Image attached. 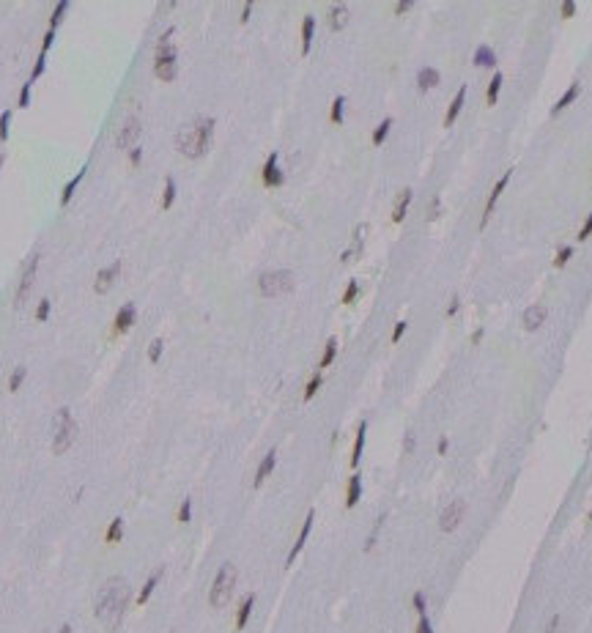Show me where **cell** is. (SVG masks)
Segmentation results:
<instances>
[{"label":"cell","mask_w":592,"mask_h":633,"mask_svg":"<svg viewBox=\"0 0 592 633\" xmlns=\"http://www.w3.org/2000/svg\"><path fill=\"white\" fill-rule=\"evenodd\" d=\"M173 200H175V181H173V175H167L165 179V192H162V208H170Z\"/></svg>","instance_id":"836d02e7"},{"label":"cell","mask_w":592,"mask_h":633,"mask_svg":"<svg viewBox=\"0 0 592 633\" xmlns=\"http://www.w3.org/2000/svg\"><path fill=\"white\" fill-rule=\"evenodd\" d=\"M579 93H581V85H579V83H573V85L567 88V91H565L562 96H559V102L554 104V107H551V115H557V113H562L565 107H570V104H573L576 99H579Z\"/></svg>","instance_id":"603a6c76"},{"label":"cell","mask_w":592,"mask_h":633,"mask_svg":"<svg viewBox=\"0 0 592 633\" xmlns=\"http://www.w3.org/2000/svg\"><path fill=\"white\" fill-rule=\"evenodd\" d=\"M55 44V30H47L44 33V42H42V55H47V50Z\"/></svg>","instance_id":"f5cc1de1"},{"label":"cell","mask_w":592,"mask_h":633,"mask_svg":"<svg viewBox=\"0 0 592 633\" xmlns=\"http://www.w3.org/2000/svg\"><path fill=\"white\" fill-rule=\"evenodd\" d=\"M439 208H442V200L433 197V200H430V208H428V220H436L439 217Z\"/></svg>","instance_id":"db71d44e"},{"label":"cell","mask_w":592,"mask_h":633,"mask_svg":"<svg viewBox=\"0 0 592 633\" xmlns=\"http://www.w3.org/2000/svg\"><path fill=\"white\" fill-rule=\"evenodd\" d=\"M592 236V214L587 220H584V225H581V230H579V242H584V239H589Z\"/></svg>","instance_id":"f907efd6"},{"label":"cell","mask_w":592,"mask_h":633,"mask_svg":"<svg viewBox=\"0 0 592 633\" xmlns=\"http://www.w3.org/2000/svg\"><path fill=\"white\" fill-rule=\"evenodd\" d=\"M0 167H3V156H0Z\"/></svg>","instance_id":"003e7915"},{"label":"cell","mask_w":592,"mask_h":633,"mask_svg":"<svg viewBox=\"0 0 592 633\" xmlns=\"http://www.w3.org/2000/svg\"><path fill=\"white\" fill-rule=\"evenodd\" d=\"M44 69H47V61H44V55H38V61H36V66H33V71H30V83L33 80H38L44 74Z\"/></svg>","instance_id":"c3c4849f"},{"label":"cell","mask_w":592,"mask_h":633,"mask_svg":"<svg viewBox=\"0 0 592 633\" xmlns=\"http://www.w3.org/2000/svg\"><path fill=\"white\" fill-rule=\"evenodd\" d=\"M483 329H475V332H471V346H480V340H483Z\"/></svg>","instance_id":"be15d7a7"},{"label":"cell","mask_w":592,"mask_h":633,"mask_svg":"<svg viewBox=\"0 0 592 633\" xmlns=\"http://www.w3.org/2000/svg\"><path fill=\"white\" fill-rule=\"evenodd\" d=\"M83 175H85V167H83V170H80V173H77V175H74V179H71V181H66V187H63V192H61V206H66L69 200L74 197V189L80 187V181H83Z\"/></svg>","instance_id":"4dcf8cb0"},{"label":"cell","mask_w":592,"mask_h":633,"mask_svg":"<svg viewBox=\"0 0 592 633\" xmlns=\"http://www.w3.org/2000/svg\"><path fill=\"white\" fill-rule=\"evenodd\" d=\"M77 422H74V417H71V411L69 408H61L58 414H55V420H52V452L55 455H61V452H66L71 444H74V439H77Z\"/></svg>","instance_id":"277c9868"},{"label":"cell","mask_w":592,"mask_h":633,"mask_svg":"<svg viewBox=\"0 0 592 633\" xmlns=\"http://www.w3.org/2000/svg\"><path fill=\"white\" fill-rule=\"evenodd\" d=\"M118 271H121V261H115L113 266H107V269H102L99 274H96V283H93V288H96V293H105L110 285H113V280L118 277Z\"/></svg>","instance_id":"e0dca14e"},{"label":"cell","mask_w":592,"mask_h":633,"mask_svg":"<svg viewBox=\"0 0 592 633\" xmlns=\"http://www.w3.org/2000/svg\"><path fill=\"white\" fill-rule=\"evenodd\" d=\"M475 66H497V55H494V50L491 47H485V44H480L477 50H475Z\"/></svg>","instance_id":"4316f807"},{"label":"cell","mask_w":592,"mask_h":633,"mask_svg":"<svg viewBox=\"0 0 592 633\" xmlns=\"http://www.w3.org/2000/svg\"><path fill=\"white\" fill-rule=\"evenodd\" d=\"M576 9H579V6H576L573 0H565V3L559 6V14H562V19H570V17H576Z\"/></svg>","instance_id":"bcb514c9"},{"label":"cell","mask_w":592,"mask_h":633,"mask_svg":"<svg viewBox=\"0 0 592 633\" xmlns=\"http://www.w3.org/2000/svg\"><path fill=\"white\" fill-rule=\"evenodd\" d=\"M447 450H450V439L442 436V439H439V444H436V452H439V455H444Z\"/></svg>","instance_id":"680465c9"},{"label":"cell","mask_w":592,"mask_h":633,"mask_svg":"<svg viewBox=\"0 0 592 633\" xmlns=\"http://www.w3.org/2000/svg\"><path fill=\"white\" fill-rule=\"evenodd\" d=\"M559 620H562V617H559V614H554V617H551V620H548V625H546V633H557V628H559Z\"/></svg>","instance_id":"6f0895ef"},{"label":"cell","mask_w":592,"mask_h":633,"mask_svg":"<svg viewBox=\"0 0 592 633\" xmlns=\"http://www.w3.org/2000/svg\"><path fill=\"white\" fill-rule=\"evenodd\" d=\"M313 521H315V510H310L307 518H305V524H302V529H299V535H296V543H293L291 554H288V559H285V565H293V559L302 554V548H305V543L310 538V529H313Z\"/></svg>","instance_id":"8fae6325"},{"label":"cell","mask_w":592,"mask_h":633,"mask_svg":"<svg viewBox=\"0 0 592 633\" xmlns=\"http://www.w3.org/2000/svg\"><path fill=\"white\" fill-rule=\"evenodd\" d=\"M403 452H414V433H406V439H403Z\"/></svg>","instance_id":"94428289"},{"label":"cell","mask_w":592,"mask_h":633,"mask_svg":"<svg viewBox=\"0 0 592 633\" xmlns=\"http://www.w3.org/2000/svg\"><path fill=\"white\" fill-rule=\"evenodd\" d=\"M252 606H255V595H247L244 600H242V606H239V611H236V630H244V625L250 622V614H252Z\"/></svg>","instance_id":"484cf974"},{"label":"cell","mask_w":592,"mask_h":633,"mask_svg":"<svg viewBox=\"0 0 592 633\" xmlns=\"http://www.w3.org/2000/svg\"><path fill=\"white\" fill-rule=\"evenodd\" d=\"M546 318H548L546 304H529V307L524 310V329H529V332L540 329V326L546 324Z\"/></svg>","instance_id":"4fadbf2b"},{"label":"cell","mask_w":592,"mask_h":633,"mask_svg":"<svg viewBox=\"0 0 592 633\" xmlns=\"http://www.w3.org/2000/svg\"><path fill=\"white\" fill-rule=\"evenodd\" d=\"M510 175H513V170H507V173H502L499 175V181L494 184V189H491V195H488V203H485V211H483V220H480V228H485V222H488V217H491V211H494V206L499 203V195L505 192V187H507V181H510Z\"/></svg>","instance_id":"7c38bea8"},{"label":"cell","mask_w":592,"mask_h":633,"mask_svg":"<svg viewBox=\"0 0 592 633\" xmlns=\"http://www.w3.org/2000/svg\"><path fill=\"white\" fill-rule=\"evenodd\" d=\"M134 318H137V307H134L132 302H126L124 307L115 312V321H113V326H115V334L129 332V329H132V324H134Z\"/></svg>","instance_id":"5bb4252c"},{"label":"cell","mask_w":592,"mask_h":633,"mask_svg":"<svg viewBox=\"0 0 592 633\" xmlns=\"http://www.w3.org/2000/svg\"><path fill=\"white\" fill-rule=\"evenodd\" d=\"M129 162H132L134 167L143 162V148H132V151H129Z\"/></svg>","instance_id":"11a10c76"},{"label":"cell","mask_w":592,"mask_h":633,"mask_svg":"<svg viewBox=\"0 0 592 633\" xmlns=\"http://www.w3.org/2000/svg\"><path fill=\"white\" fill-rule=\"evenodd\" d=\"M236 579H239V573H236L233 562H225L217 570L214 584H211V592H209V603L214 608H222L230 600V595H233V589H236Z\"/></svg>","instance_id":"5b68a950"},{"label":"cell","mask_w":592,"mask_h":633,"mask_svg":"<svg viewBox=\"0 0 592 633\" xmlns=\"http://www.w3.org/2000/svg\"><path fill=\"white\" fill-rule=\"evenodd\" d=\"M293 285H296V277H293V271H288V269L266 271V274L258 277V291H261V296H266V299L291 293Z\"/></svg>","instance_id":"8992f818"},{"label":"cell","mask_w":592,"mask_h":633,"mask_svg":"<svg viewBox=\"0 0 592 633\" xmlns=\"http://www.w3.org/2000/svg\"><path fill=\"white\" fill-rule=\"evenodd\" d=\"M411 606H414V611H417V614H425V611H428V598H425V592H414V595H411Z\"/></svg>","instance_id":"60d3db41"},{"label":"cell","mask_w":592,"mask_h":633,"mask_svg":"<svg viewBox=\"0 0 592 633\" xmlns=\"http://www.w3.org/2000/svg\"><path fill=\"white\" fill-rule=\"evenodd\" d=\"M502 80H505V77H502L499 71L491 77V83H488V88H485V102H488V104H497V99H499V88H502Z\"/></svg>","instance_id":"1f68e13d"},{"label":"cell","mask_w":592,"mask_h":633,"mask_svg":"<svg viewBox=\"0 0 592 633\" xmlns=\"http://www.w3.org/2000/svg\"><path fill=\"white\" fill-rule=\"evenodd\" d=\"M274 463H277V450H269L266 458L258 463V471H255V480H252L255 488H261L263 483H266V477L271 474V471H274Z\"/></svg>","instance_id":"2e32d148"},{"label":"cell","mask_w":592,"mask_h":633,"mask_svg":"<svg viewBox=\"0 0 592 633\" xmlns=\"http://www.w3.org/2000/svg\"><path fill=\"white\" fill-rule=\"evenodd\" d=\"M58 633H71V625H63V628H61Z\"/></svg>","instance_id":"e7e4bbea"},{"label":"cell","mask_w":592,"mask_h":633,"mask_svg":"<svg viewBox=\"0 0 592 633\" xmlns=\"http://www.w3.org/2000/svg\"><path fill=\"white\" fill-rule=\"evenodd\" d=\"M121 538H124V518H113V524H110L107 532H105V543L113 546V543H118Z\"/></svg>","instance_id":"83f0119b"},{"label":"cell","mask_w":592,"mask_h":633,"mask_svg":"<svg viewBox=\"0 0 592 633\" xmlns=\"http://www.w3.org/2000/svg\"><path fill=\"white\" fill-rule=\"evenodd\" d=\"M313 33H315V17H313V14H307V17L302 19V55L310 52V44H313Z\"/></svg>","instance_id":"d4e9b609"},{"label":"cell","mask_w":592,"mask_h":633,"mask_svg":"<svg viewBox=\"0 0 592 633\" xmlns=\"http://www.w3.org/2000/svg\"><path fill=\"white\" fill-rule=\"evenodd\" d=\"M348 17H351L348 6L346 3H334L329 9V14H326V25H329L332 30H343L348 25Z\"/></svg>","instance_id":"9a60e30c"},{"label":"cell","mask_w":592,"mask_h":633,"mask_svg":"<svg viewBox=\"0 0 592 633\" xmlns=\"http://www.w3.org/2000/svg\"><path fill=\"white\" fill-rule=\"evenodd\" d=\"M36 271H38V252H33L28 258V266H25V271H22V277H19L17 293H14V307H22V304H25L30 288H33V283H36Z\"/></svg>","instance_id":"52a82bcc"},{"label":"cell","mask_w":592,"mask_h":633,"mask_svg":"<svg viewBox=\"0 0 592 633\" xmlns=\"http://www.w3.org/2000/svg\"><path fill=\"white\" fill-rule=\"evenodd\" d=\"M211 137H214V118L201 115L192 124L181 126V132L175 134V146H179V151L184 156L198 159V156H203L206 151H209Z\"/></svg>","instance_id":"7a4b0ae2"},{"label":"cell","mask_w":592,"mask_h":633,"mask_svg":"<svg viewBox=\"0 0 592 633\" xmlns=\"http://www.w3.org/2000/svg\"><path fill=\"white\" fill-rule=\"evenodd\" d=\"M252 0H247V3H244V9H242V22H247V19H250V11H252Z\"/></svg>","instance_id":"6125c7cd"},{"label":"cell","mask_w":592,"mask_h":633,"mask_svg":"<svg viewBox=\"0 0 592 633\" xmlns=\"http://www.w3.org/2000/svg\"><path fill=\"white\" fill-rule=\"evenodd\" d=\"M9 124H11V110L0 113V140H9Z\"/></svg>","instance_id":"7bdbcfd3"},{"label":"cell","mask_w":592,"mask_h":633,"mask_svg":"<svg viewBox=\"0 0 592 633\" xmlns=\"http://www.w3.org/2000/svg\"><path fill=\"white\" fill-rule=\"evenodd\" d=\"M162 351H165V340H162V338L151 340V346H148V362H159Z\"/></svg>","instance_id":"f35d334b"},{"label":"cell","mask_w":592,"mask_h":633,"mask_svg":"<svg viewBox=\"0 0 592 633\" xmlns=\"http://www.w3.org/2000/svg\"><path fill=\"white\" fill-rule=\"evenodd\" d=\"M50 310H52V302L50 299H42L36 307V321H47L50 318Z\"/></svg>","instance_id":"ee69618b"},{"label":"cell","mask_w":592,"mask_h":633,"mask_svg":"<svg viewBox=\"0 0 592 633\" xmlns=\"http://www.w3.org/2000/svg\"><path fill=\"white\" fill-rule=\"evenodd\" d=\"M173 28H167L162 36H159L156 42V52H154V71L156 77L162 80V83H170V80H175V61H179V55H175V47H173Z\"/></svg>","instance_id":"3957f363"},{"label":"cell","mask_w":592,"mask_h":633,"mask_svg":"<svg viewBox=\"0 0 592 633\" xmlns=\"http://www.w3.org/2000/svg\"><path fill=\"white\" fill-rule=\"evenodd\" d=\"M334 357H338V340L329 338V340H326V348H324L321 362H318V370H326V367H329V365L334 362Z\"/></svg>","instance_id":"f546056e"},{"label":"cell","mask_w":592,"mask_h":633,"mask_svg":"<svg viewBox=\"0 0 592 633\" xmlns=\"http://www.w3.org/2000/svg\"><path fill=\"white\" fill-rule=\"evenodd\" d=\"M406 326H409L406 321H398V324H395V329H392V343H398V340L403 338V334H406Z\"/></svg>","instance_id":"816d5d0a"},{"label":"cell","mask_w":592,"mask_h":633,"mask_svg":"<svg viewBox=\"0 0 592 633\" xmlns=\"http://www.w3.org/2000/svg\"><path fill=\"white\" fill-rule=\"evenodd\" d=\"M25 375H28L25 367H17V370L11 373V379H9V392H17L22 387V381H25Z\"/></svg>","instance_id":"ab89813d"},{"label":"cell","mask_w":592,"mask_h":633,"mask_svg":"<svg viewBox=\"0 0 592 633\" xmlns=\"http://www.w3.org/2000/svg\"><path fill=\"white\" fill-rule=\"evenodd\" d=\"M30 85H33V83H30V80H28V83H25V85H22V91H19V102H17V107H28V104H30Z\"/></svg>","instance_id":"7dc6e473"},{"label":"cell","mask_w":592,"mask_h":633,"mask_svg":"<svg viewBox=\"0 0 592 633\" xmlns=\"http://www.w3.org/2000/svg\"><path fill=\"white\" fill-rule=\"evenodd\" d=\"M66 9H69V0H61V3L52 9V17H50V30H55V28L61 25V19H63V14H66Z\"/></svg>","instance_id":"8d00e7d4"},{"label":"cell","mask_w":592,"mask_h":633,"mask_svg":"<svg viewBox=\"0 0 592 633\" xmlns=\"http://www.w3.org/2000/svg\"><path fill=\"white\" fill-rule=\"evenodd\" d=\"M411 195H414L411 189H403L401 195H398V200H395V208H392V222H395V225H401V222L406 220V211H409Z\"/></svg>","instance_id":"d6986e66"},{"label":"cell","mask_w":592,"mask_h":633,"mask_svg":"<svg viewBox=\"0 0 592 633\" xmlns=\"http://www.w3.org/2000/svg\"><path fill=\"white\" fill-rule=\"evenodd\" d=\"M463 512H466V502L463 499H452L447 507L439 512V529L442 532H455L458 524L463 521Z\"/></svg>","instance_id":"ba28073f"},{"label":"cell","mask_w":592,"mask_h":633,"mask_svg":"<svg viewBox=\"0 0 592 633\" xmlns=\"http://www.w3.org/2000/svg\"><path fill=\"white\" fill-rule=\"evenodd\" d=\"M411 0H401V3H395V14H406V11H409L411 9Z\"/></svg>","instance_id":"91938a15"},{"label":"cell","mask_w":592,"mask_h":633,"mask_svg":"<svg viewBox=\"0 0 592 633\" xmlns=\"http://www.w3.org/2000/svg\"><path fill=\"white\" fill-rule=\"evenodd\" d=\"M458 310H461V299H458V296H452L450 304H447V315H455Z\"/></svg>","instance_id":"9f6ffc18"},{"label":"cell","mask_w":592,"mask_h":633,"mask_svg":"<svg viewBox=\"0 0 592 633\" xmlns=\"http://www.w3.org/2000/svg\"><path fill=\"white\" fill-rule=\"evenodd\" d=\"M321 384H324V373L318 370V373L313 375V379L307 381V387H305V400H313V398H315V392L321 389Z\"/></svg>","instance_id":"e575fe53"},{"label":"cell","mask_w":592,"mask_h":633,"mask_svg":"<svg viewBox=\"0 0 592 633\" xmlns=\"http://www.w3.org/2000/svg\"><path fill=\"white\" fill-rule=\"evenodd\" d=\"M570 258H573V247H570V244H562V247H559V250H557L554 266H557V269H562V266H565V263L570 261Z\"/></svg>","instance_id":"74e56055"},{"label":"cell","mask_w":592,"mask_h":633,"mask_svg":"<svg viewBox=\"0 0 592 633\" xmlns=\"http://www.w3.org/2000/svg\"><path fill=\"white\" fill-rule=\"evenodd\" d=\"M362 499V477L354 474L348 480V488H346V507H357V502Z\"/></svg>","instance_id":"cb8c5ba5"},{"label":"cell","mask_w":592,"mask_h":633,"mask_svg":"<svg viewBox=\"0 0 592 633\" xmlns=\"http://www.w3.org/2000/svg\"><path fill=\"white\" fill-rule=\"evenodd\" d=\"M389 129H392V118H384V121L376 126V132H373V146H381V143L387 140Z\"/></svg>","instance_id":"d6a6232c"},{"label":"cell","mask_w":592,"mask_h":633,"mask_svg":"<svg viewBox=\"0 0 592 633\" xmlns=\"http://www.w3.org/2000/svg\"><path fill=\"white\" fill-rule=\"evenodd\" d=\"M343 107H346V99H343V96H334L332 110H329V121L332 124H343Z\"/></svg>","instance_id":"d590c367"},{"label":"cell","mask_w":592,"mask_h":633,"mask_svg":"<svg viewBox=\"0 0 592 633\" xmlns=\"http://www.w3.org/2000/svg\"><path fill=\"white\" fill-rule=\"evenodd\" d=\"M365 230H367V225H359V228L354 230V242H351V247L340 255L343 263H351L354 258H359V255H362V247H365Z\"/></svg>","instance_id":"ac0fdd59"},{"label":"cell","mask_w":592,"mask_h":633,"mask_svg":"<svg viewBox=\"0 0 592 633\" xmlns=\"http://www.w3.org/2000/svg\"><path fill=\"white\" fill-rule=\"evenodd\" d=\"M357 296H359V283H357V280H351L348 288H346V293H343V304H354Z\"/></svg>","instance_id":"b9f144b4"},{"label":"cell","mask_w":592,"mask_h":633,"mask_svg":"<svg viewBox=\"0 0 592 633\" xmlns=\"http://www.w3.org/2000/svg\"><path fill=\"white\" fill-rule=\"evenodd\" d=\"M189 518H192V499H184L179 507V524H189Z\"/></svg>","instance_id":"f6af8a7d"},{"label":"cell","mask_w":592,"mask_h":633,"mask_svg":"<svg viewBox=\"0 0 592 633\" xmlns=\"http://www.w3.org/2000/svg\"><path fill=\"white\" fill-rule=\"evenodd\" d=\"M126 606H129V581L121 579V576H113L99 587L93 598V614L96 620L107 628H118L126 614Z\"/></svg>","instance_id":"6da1fadb"},{"label":"cell","mask_w":592,"mask_h":633,"mask_svg":"<svg viewBox=\"0 0 592 633\" xmlns=\"http://www.w3.org/2000/svg\"><path fill=\"white\" fill-rule=\"evenodd\" d=\"M137 137H140V118L132 115V118H126V121H124L121 132H118V137H115V146L124 151V148H129Z\"/></svg>","instance_id":"30bf717a"},{"label":"cell","mask_w":592,"mask_h":633,"mask_svg":"<svg viewBox=\"0 0 592 633\" xmlns=\"http://www.w3.org/2000/svg\"><path fill=\"white\" fill-rule=\"evenodd\" d=\"M417 633H433V625H430L428 614H420V622H417Z\"/></svg>","instance_id":"681fc988"},{"label":"cell","mask_w":592,"mask_h":633,"mask_svg":"<svg viewBox=\"0 0 592 633\" xmlns=\"http://www.w3.org/2000/svg\"><path fill=\"white\" fill-rule=\"evenodd\" d=\"M463 102H466V85L463 88H458V93H455V99L450 102V107H447V115H444V126H452L455 124V118L461 115V110H463Z\"/></svg>","instance_id":"ffe728a7"},{"label":"cell","mask_w":592,"mask_h":633,"mask_svg":"<svg viewBox=\"0 0 592 633\" xmlns=\"http://www.w3.org/2000/svg\"><path fill=\"white\" fill-rule=\"evenodd\" d=\"M439 83H442V77H439V71L433 69V66H425V69H420V74H417V88L422 93L425 91H430V88H436Z\"/></svg>","instance_id":"7402d4cb"},{"label":"cell","mask_w":592,"mask_h":633,"mask_svg":"<svg viewBox=\"0 0 592 633\" xmlns=\"http://www.w3.org/2000/svg\"><path fill=\"white\" fill-rule=\"evenodd\" d=\"M365 436H367V420L359 422L357 428V439H354V450H351V466H359V461H362V450H365Z\"/></svg>","instance_id":"44dd1931"},{"label":"cell","mask_w":592,"mask_h":633,"mask_svg":"<svg viewBox=\"0 0 592 633\" xmlns=\"http://www.w3.org/2000/svg\"><path fill=\"white\" fill-rule=\"evenodd\" d=\"M159 579H162V570H156V573L151 576V579H148L146 584H143V589H140V595H137V606H143V603H146V600H148L151 595H154V589H156Z\"/></svg>","instance_id":"f1b7e54d"},{"label":"cell","mask_w":592,"mask_h":633,"mask_svg":"<svg viewBox=\"0 0 592 633\" xmlns=\"http://www.w3.org/2000/svg\"><path fill=\"white\" fill-rule=\"evenodd\" d=\"M261 179L266 187H283L285 184V173L277 167V151H271V154L266 156V165H263L261 170Z\"/></svg>","instance_id":"9c48e42d"},{"label":"cell","mask_w":592,"mask_h":633,"mask_svg":"<svg viewBox=\"0 0 592 633\" xmlns=\"http://www.w3.org/2000/svg\"><path fill=\"white\" fill-rule=\"evenodd\" d=\"M587 518H589V524H592V507H589V516H587Z\"/></svg>","instance_id":"03108f58"}]
</instances>
